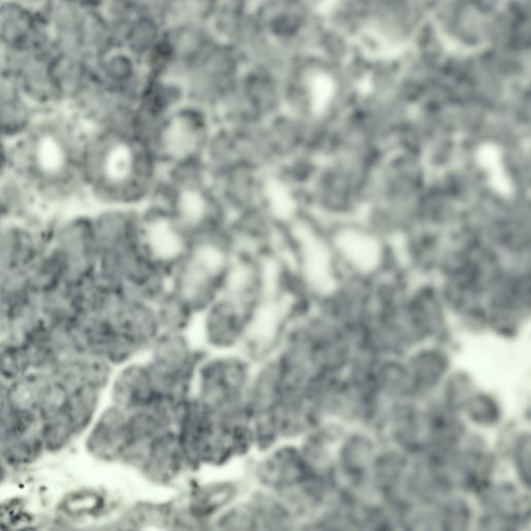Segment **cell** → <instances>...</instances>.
Segmentation results:
<instances>
[{
    "label": "cell",
    "mask_w": 531,
    "mask_h": 531,
    "mask_svg": "<svg viewBox=\"0 0 531 531\" xmlns=\"http://www.w3.org/2000/svg\"><path fill=\"white\" fill-rule=\"evenodd\" d=\"M36 107L25 97L0 102V136L17 138L29 131Z\"/></svg>",
    "instance_id": "cell-8"
},
{
    "label": "cell",
    "mask_w": 531,
    "mask_h": 531,
    "mask_svg": "<svg viewBox=\"0 0 531 531\" xmlns=\"http://www.w3.org/2000/svg\"><path fill=\"white\" fill-rule=\"evenodd\" d=\"M218 523L220 528L232 530L258 529V520L253 506H239L222 515Z\"/></svg>",
    "instance_id": "cell-13"
},
{
    "label": "cell",
    "mask_w": 531,
    "mask_h": 531,
    "mask_svg": "<svg viewBox=\"0 0 531 531\" xmlns=\"http://www.w3.org/2000/svg\"><path fill=\"white\" fill-rule=\"evenodd\" d=\"M93 222L100 253L141 241L145 235V219L142 209L102 208L93 216Z\"/></svg>",
    "instance_id": "cell-3"
},
{
    "label": "cell",
    "mask_w": 531,
    "mask_h": 531,
    "mask_svg": "<svg viewBox=\"0 0 531 531\" xmlns=\"http://www.w3.org/2000/svg\"><path fill=\"white\" fill-rule=\"evenodd\" d=\"M3 72V49L0 48V73Z\"/></svg>",
    "instance_id": "cell-16"
},
{
    "label": "cell",
    "mask_w": 531,
    "mask_h": 531,
    "mask_svg": "<svg viewBox=\"0 0 531 531\" xmlns=\"http://www.w3.org/2000/svg\"><path fill=\"white\" fill-rule=\"evenodd\" d=\"M10 171L8 139L0 136V178L7 175Z\"/></svg>",
    "instance_id": "cell-15"
},
{
    "label": "cell",
    "mask_w": 531,
    "mask_h": 531,
    "mask_svg": "<svg viewBox=\"0 0 531 531\" xmlns=\"http://www.w3.org/2000/svg\"><path fill=\"white\" fill-rule=\"evenodd\" d=\"M21 225L6 223L0 229V275L19 267Z\"/></svg>",
    "instance_id": "cell-11"
},
{
    "label": "cell",
    "mask_w": 531,
    "mask_h": 531,
    "mask_svg": "<svg viewBox=\"0 0 531 531\" xmlns=\"http://www.w3.org/2000/svg\"><path fill=\"white\" fill-rule=\"evenodd\" d=\"M38 21L50 25L55 7L59 0H15Z\"/></svg>",
    "instance_id": "cell-14"
},
{
    "label": "cell",
    "mask_w": 531,
    "mask_h": 531,
    "mask_svg": "<svg viewBox=\"0 0 531 531\" xmlns=\"http://www.w3.org/2000/svg\"><path fill=\"white\" fill-rule=\"evenodd\" d=\"M203 315L209 341L218 347H229L238 342L255 319L233 300L222 295Z\"/></svg>",
    "instance_id": "cell-4"
},
{
    "label": "cell",
    "mask_w": 531,
    "mask_h": 531,
    "mask_svg": "<svg viewBox=\"0 0 531 531\" xmlns=\"http://www.w3.org/2000/svg\"><path fill=\"white\" fill-rule=\"evenodd\" d=\"M99 391L100 388L86 383L70 395L66 413L75 434L89 427L99 403Z\"/></svg>",
    "instance_id": "cell-9"
},
{
    "label": "cell",
    "mask_w": 531,
    "mask_h": 531,
    "mask_svg": "<svg viewBox=\"0 0 531 531\" xmlns=\"http://www.w3.org/2000/svg\"><path fill=\"white\" fill-rule=\"evenodd\" d=\"M52 246L57 247L68 261L99 257L93 216L73 217L53 230Z\"/></svg>",
    "instance_id": "cell-6"
},
{
    "label": "cell",
    "mask_w": 531,
    "mask_h": 531,
    "mask_svg": "<svg viewBox=\"0 0 531 531\" xmlns=\"http://www.w3.org/2000/svg\"><path fill=\"white\" fill-rule=\"evenodd\" d=\"M129 443L128 414L116 406L102 414L88 439L90 452L107 461L123 459Z\"/></svg>",
    "instance_id": "cell-5"
},
{
    "label": "cell",
    "mask_w": 531,
    "mask_h": 531,
    "mask_svg": "<svg viewBox=\"0 0 531 531\" xmlns=\"http://www.w3.org/2000/svg\"><path fill=\"white\" fill-rule=\"evenodd\" d=\"M74 435V429L66 412L43 422L41 437L48 452L63 450Z\"/></svg>",
    "instance_id": "cell-10"
},
{
    "label": "cell",
    "mask_w": 531,
    "mask_h": 531,
    "mask_svg": "<svg viewBox=\"0 0 531 531\" xmlns=\"http://www.w3.org/2000/svg\"><path fill=\"white\" fill-rule=\"evenodd\" d=\"M69 399V391L52 379L44 388L38 405V412L42 421L65 413Z\"/></svg>",
    "instance_id": "cell-12"
},
{
    "label": "cell",
    "mask_w": 531,
    "mask_h": 531,
    "mask_svg": "<svg viewBox=\"0 0 531 531\" xmlns=\"http://www.w3.org/2000/svg\"><path fill=\"white\" fill-rule=\"evenodd\" d=\"M212 187L232 217L274 199L270 172L247 163L213 175Z\"/></svg>",
    "instance_id": "cell-2"
},
{
    "label": "cell",
    "mask_w": 531,
    "mask_h": 531,
    "mask_svg": "<svg viewBox=\"0 0 531 531\" xmlns=\"http://www.w3.org/2000/svg\"><path fill=\"white\" fill-rule=\"evenodd\" d=\"M159 396L148 367L133 366L127 368L114 385L116 407L129 413L147 407Z\"/></svg>",
    "instance_id": "cell-7"
},
{
    "label": "cell",
    "mask_w": 531,
    "mask_h": 531,
    "mask_svg": "<svg viewBox=\"0 0 531 531\" xmlns=\"http://www.w3.org/2000/svg\"><path fill=\"white\" fill-rule=\"evenodd\" d=\"M4 2V0H0V4H2Z\"/></svg>",
    "instance_id": "cell-17"
},
{
    "label": "cell",
    "mask_w": 531,
    "mask_h": 531,
    "mask_svg": "<svg viewBox=\"0 0 531 531\" xmlns=\"http://www.w3.org/2000/svg\"><path fill=\"white\" fill-rule=\"evenodd\" d=\"M217 123L209 109L188 101L165 121L151 149L163 167L181 160L203 158Z\"/></svg>",
    "instance_id": "cell-1"
}]
</instances>
